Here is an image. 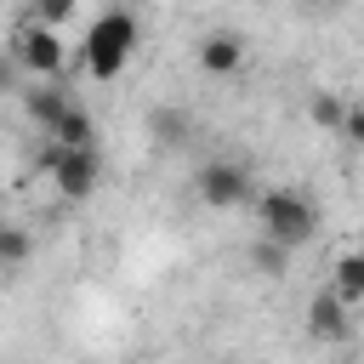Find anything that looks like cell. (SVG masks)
Here are the masks:
<instances>
[{
	"mask_svg": "<svg viewBox=\"0 0 364 364\" xmlns=\"http://www.w3.org/2000/svg\"><path fill=\"white\" fill-rule=\"evenodd\" d=\"M136 46H142L136 17L131 11H102V17H91V28L80 40V63H85L91 80H119L125 63L136 57Z\"/></svg>",
	"mask_w": 364,
	"mask_h": 364,
	"instance_id": "obj_1",
	"label": "cell"
},
{
	"mask_svg": "<svg viewBox=\"0 0 364 364\" xmlns=\"http://www.w3.org/2000/svg\"><path fill=\"white\" fill-rule=\"evenodd\" d=\"M46 136H51V142H63V148H91V142H97V119H91L85 108H74V102H68V114H63Z\"/></svg>",
	"mask_w": 364,
	"mask_h": 364,
	"instance_id": "obj_9",
	"label": "cell"
},
{
	"mask_svg": "<svg viewBox=\"0 0 364 364\" xmlns=\"http://www.w3.org/2000/svg\"><path fill=\"white\" fill-rule=\"evenodd\" d=\"M0 216H6V188H0Z\"/></svg>",
	"mask_w": 364,
	"mask_h": 364,
	"instance_id": "obj_16",
	"label": "cell"
},
{
	"mask_svg": "<svg viewBox=\"0 0 364 364\" xmlns=\"http://www.w3.org/2000/svg\"><path fill=\"white\" fill-rule=\"evenodd\" d=\"M28 256H34V239L23 228H6V216H0V267H23Z\"/></svg>",
	"mask_w": 364,
	"mask_h": 364,
	"instance_id": "obj_12",
	"label": "cell"
},
{
	"mask_svg": "<svg viewBox=\"0 0 364 364\" xmlns=\"http://www.w3.org/2000/svg\"><path fill=\"white\" fill-rule=\"evenodd\" d=\"M336 136H347V142H358V148H364V102H358V108H347V119H341V131H336Z\"/></svg>",
	"mask_w": 364,
	"mask_h": 364,
	"instance_id": "obj_14",
	"label": "cell"
},
{
	"mask_svg": "<svg viewBox=\"0 0 364 364\" xmlns=\"http://www.w3.org/2000/svg\"><path fill=\"white\" fill-rule=\"evenodd\" d=\"M193 193H199L210 210H233V205L250 199V171L233 165V159H210V165L193 171Z\"/></svg>",
	"mask_w": 364,
	"mask_h": 364,
	"instance_id": "obj_5",
	"label": "cell"
},
{
	"mask_svg": "<svg viewBox=\"0 0 364 364\" xmlns=\"http://www.w3.org/2000/svg\"><path fill=\"white\" fill-rule=\"evenodd\" d=\"M330 284L358 307V301H364V250H341L336 267H330Z\"/></svg>",
	"mask_w": 364,
	"mask_h": 364,
	"instance_id": "obj_10",
	"label": "cell"
},
{
	"mask_svg": "<svg viewBox=\"0 0 364 364\" xmlns=\"http://www.w3.org/2000/svg\"><path fill=\"white\" fill-rule=\"evenodd\" d=\"M40 171L51 176V188H57L68 205L91 199V193H97V182H102L97 142H91V148H63V142H46V148H40Z\"/></svg>",
	"mask_w": 364,
	"mask_h": 364,
	"instance_id": "obj_2",
	"label": "cell"
},
{
	"mask_svg": "<svg viewBox=\"0 0 364 364\" xmlns=\"http://www.w3.org/2000/svg\"><path fill=\"white\" fill-rule=\"evenodd\" d=\"M23 108H28V119H34L40 131H51V125L68 114V91H57V85H46V80H40V85L23 97Z\"/></svg>",
	"mask_w": 364,
	"mask_h": 364,
	"instance_id": "obj_8",
	"label": "cell"
},
{
	"mask_svg": "<svg viewBox=\"0 0 364 364\" xmlns=\"http://www.w3.org/2000/svg\"><path fill=\"white\" fill-rule=\"evenodd\" d=\"M347 307H353V301H347L336 284H330V290H318V296L307 301V330H313L318 341H347V336H353V318H347Z\"/></svg>",
	"mask_w": 364,
	"mask_h": 364,
	"instance_id": "obj_6",
	"label": "cell"
},
{
	"mask_svg": "<svg viewBox=\"0 0 364 364\" xmlns=\"http://www.w3.org/2000/svg\"><path fill=\"white\" fill-rule=\"evenodd\" d=\"M307 119H313V125H324V131H341V119H347V102H341L336 91H313V102H307Z\"/></svg>",
	"mask_w": 364,
	"mask_h": 364,
	"instance_id": "obj_11",
	"label": "cell"
},
{
	"mask_svg": "<svg viewBox=\"0 0 364 364\" xmlns=\"http://www.w3.org/2000/svg\"><path fill=\"white\" fill-rule=\"evenodd\" d=\"M239 63H245V40H239L233 28H216V34L199 40V68H205V74H233Z\"/></svg>",
	"mask_w": 364,
	"mask_h": 364,
	"instance_id": "obj_7",
	"label": "cell"
},
{
	"mask_svg": "<svg viewBox=\"0 0 364 364\" xmlns=\"http://www.w3.org/2000/svg\"><path fill=\"white\" fill-rule=\"evenodd\" d=\"M154 131H159L165 142H176V131H188V119H182V114H154Z\"/></svg>",
	"mask_w": 364,
	"mask_h": 364,
	"instance_id": "obj_15",
	"label": "cell"
},
{
	"mask_svg": "<svg viewBox=\"0 0 364 364\" xmlns=\"http://www.w3.org/2000/svg\"><path fill=\"white\" fill-rule=\"evenodd\" d=\"M74 6H80V0H34V17H40V23H68Z\"/></svg>",
	"mask_w": 364,
	"mask_h": 364,
	"instance_id": "obj_13",
	"label": "cell"
},
{
	"mask_svg": "<svg viewBox=\"0 0 364 364\" xmlns=\"http://www.w3.org/2000/svg\"><path fill=\"white\" fill-rule=\"evenodd\" d=\"M256 216H262V233L279 239V245H307L313 228H318V210L296 193V188H262L256 193Z\"/></svg>",
	"mask_w": 364,
	"mask_h": 364,
	"instance_id": "obj_3",
	"label": "cell"
},
{
	"mask_svg": "<svg viewBox=\"0 0 364 364\" xmlns=\"http://www.w3.org/2000/svg\"><path fill=\"white\" fill-rule=\"evenodd\" d=\"M11 63H17V68H28L34 80H57V74H63V63H68L63 23H40V17H28V23L17 28V40H11Z\"/></svg>",
	"mask_w": 364,
	"mask_h": 364,
	"instance_id": "obj_4",
	"label": "cell"
}]
</instances>
